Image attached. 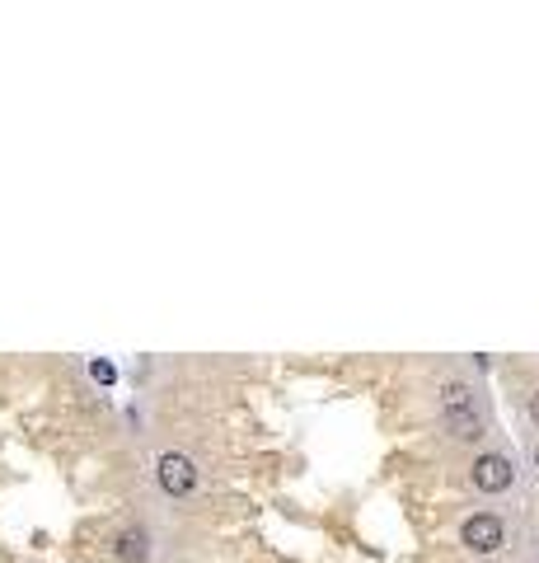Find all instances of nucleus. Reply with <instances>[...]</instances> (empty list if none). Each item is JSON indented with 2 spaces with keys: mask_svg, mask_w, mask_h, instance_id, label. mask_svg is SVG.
Masks as SVG:
<instances>
[{
  "mask_svg": "<svg viewBox=\"0 0 539 563\" xmlns=\"http://www.w3.org/2000/svg\"><path fill=\"white\" fill-rule=\"evenodd\" d=\"M441 423L455 442H478L483 437V418L474 404V390L464 380H445L441 385Z\"/></svg>",
  "mask_w": 539,
  "mask_h": 563,
  "instance_id": "nucleus-1",
  "label": "nucleus"
},
{
  "mask_svg": "<svg viewBox=\"0 0 539 563\" xmlns=\"http://www.w3.org/2000/svg\"><path fill=\"white\" fill-rule=\"evenodd\" d=\"M155 479L170 498H188L197 488V465L188 456H178V451H164V456L155 460Z\"/></svg>",
  "mask_w": 539,
  "mask_h": 563,
  "instance_id": "nucleus-2",
  "label": "nucleus"
},
{
  "mask_svg": "<svg viewBox=\"0 0 539 563\" xmlns=\"http://www.w3.org/2000/svg\"><path fill=\"white\" fill-rule=\"evenodd\" d=\"M516 479V469L507 456H497V451H488V456H478L474 460V488L478 493H507Z\"/></svg>",
  "mask_w": 539,
  "mask_h": 563,
  "instance_id": "nucleus-3",
  "label": "nucleus"
},
{
  "mask_svg": "<svg viewBox=\"0 0 539 563\" xmlns=\"http://www.w3.org/2000/svg\"><path fill=\"white\" fill-rule=\"evenodd\" d=\"M460 540L469 544L474 554H497L502 540H507V531H502L497 517H469V521L460 526Z\"/></svg>",
  "mask_w": 539,
  "mask_h": 563,
  "instance_id": "nucleus-4",
  "label": "nucleus"
},
{
  "mask_svg": "<svg viewBox=\"0 0 539 563\" xmlns=\"http://www.w3.org/2000/svg\"><path fill=\"white\" fill-rule=\"evenodd\" d=\"M118 559L141 563V559H145V531H122V535H118Z\"/></svg>",
  "mask_w": 539,
  "mask_h": 563,
  "instance_id": "nucleus-5",
  "label": "nucleus"
},
{
  "mask_svg": "<svg viewBox=\"0 0 539 563\" xmlns=\"http://www.w3.org/2000/svg\"><path fill=\"white\" fill-rule=\"evenodd\" d=\"M89 371H95V380H99V385H113V380H118V371L108 367V361H95V367H89Z\"/></svg>",
  "mask_w": 539,
  "mask_h": 563,
  "instance_id": "nucleus-6",
  "label": "nucleus"
},
{
  "mask_svg": "<svg viewBox=\"0 0 539 563\" xmlns=\"http://www.w3.org/2000/svg\"><path fill=\"white\" fill-rule=\"evenodd\" d=\"M530 418H535V423H539V394L530 399Z\"/></svg>",
  "mask_w": 539,
  "mask_h": 563,
  "instance_id": "nucleus-7",
  "label": "nucleus"
},
{
  "mask_svg": "<svg viewBox=\"0 0 539 563\" xmlns=\"http://www.w3.org/2000/svg\"><path fill=\"white\" fill-rule=\"evenodd\" d=\"M535 469H539V446H535Z\"/></svg>",
  "mask_w": 539,
  "mask_h": 563,
  "instance_id": "nucleus-8",
  "label": "nucleus"
}]
</instances>
